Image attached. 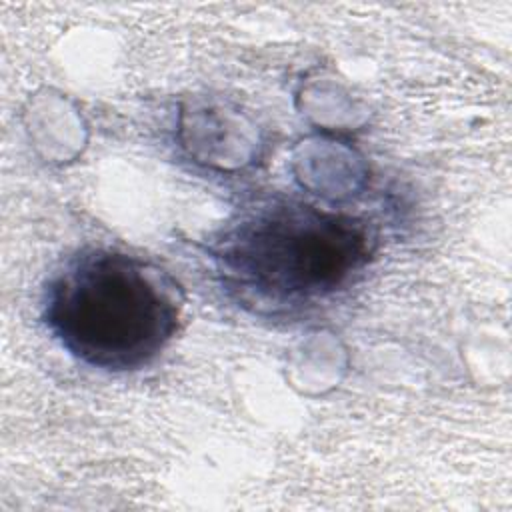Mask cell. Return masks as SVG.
Returning a JSON list of instances; mask_svg holds the SVG:
<instances>
[{"mask_svg":"<svg viewBox=\"0 0 512 512\" xmlns=\"http://www.w3.org/2000/svg\"><path fill=\"white\" fill-rule=\"evenodd\" d=\"M378 250L360 216L268 196L240 208L208 244L220 286L260 316H294L346 290Z\"/></svg>","mask_w":512,"mask_h":512,"instance_id":"1","label":"cell"},{"mask_svg":"<svg viewBox=\"0 0 512 512\" xmlns=\"http://www.w3.org/2000/svg\"><path fill=\"white\" fill-rule=\"evenodd\" d=\"M184 298L156 264L106 246L66 258L42 292V322L80 364L134 372L152 364L174 340Z\"/></svg>","mask_w":512,"mask_h":512,"instance_id":"2","label":"cell"}]
</instances>
